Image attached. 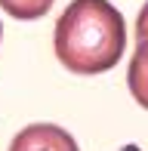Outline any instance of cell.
<instances>
[{
  "label": "cell",
  "instance_id": "obj_1",
  "mask_svg": "<svg viewBox=\"0 0 148 151\" xmlns=\"http://www.w3.org/2000/svg\"><path fill=\"white\" fill-rule=\"evenodd\" d=\"M126 46V22L108 0H71L56 22V56L74 74L111 71Z\"/></svg>",
  "mask_w": 148,
  "mask_h": 151
},
{
  "label": "cell",
  "instance_id": "obj_2",
  "mask_svg": "<svg viewBox=\"0 0 148 151\" xmlns=\"http://www.w3.org/2000/svg\"><path fill=\"white\" fill-rule=\"evenodd\" d=\"M9 151H80L74 136L56 123H31L12 139Z\"/></svg>",
  "mask_w": 148,
  "mask_h": 151
},
{
  "label": "cell",
  "instance_id": "obj_3",
  "mask_svg": "<svg viewBox=\"0 0 148 151\" xmlns=\"http://www.w3.org/2000/svg\"><path fill=\"white\" fill-rule=\"evenodd\" d=\"M126 86H130L133 99L142 108H148V37L136 43V52L126 68Z\"/></svg>",
  "mask_w": 148,
  "mask_h": 151
},
{
  "label": "cell",
  "instance_id": "obj_4",
  "mask_svg": "<svg viewBox=\"0 0 148 151\" xmlns=\"http://www.w3.org/2000/svg\"><path fill=\"white\" fill-rule=\"evenodd\" d=\"M0 6L12 19H40L50 12L52 0H0Z\"/></svg>",
  "mask_w": 148,
  "mask_h": 151
},
{
  "label": "cell",
  "instance_id": "obj_5",
  "mask_svg": "<svg viewBox=\"0 0 148 151\" xmlns=\"http://www.w3.org/2000/svg\"><path fill=\"white\" fill-rule=\"evenodd\" d=\"M148 37V3L139 9V19H136V40H145Z\"/></svg>",
  "mask_w": 148,
  "mask_h": 151
},
{
  "label": "cell",
  "instance_id": "obj_6",
  "mask_svg": "<svg viewBox=\"0 0 148 151\" xmlns=\"http://www.w3.org/2000/svg\"><path fill=\"white\" fill-rule=\"evenodd\" d=\"M0 37H3V25H0Z\"/></svg>",
  "mask_w": 148,
  "mask_h": 151
}]
</instances>
